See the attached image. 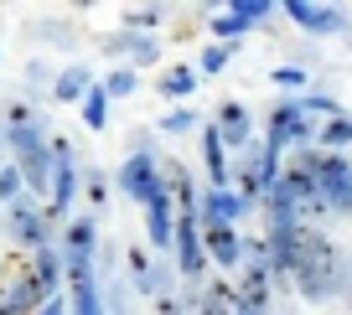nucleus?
I'll use <instances>...</instances> for the list:
<instances>
[{"instance_id":"obj_1","label":"nucleus","mask_w":352,"mask_h":315,"mask_svg":"<svg viewBox=\"0 0 352 315\" xmlns=\"http://www.w3.org/2000/svg\"><path fill=\"white\" fill-rule=\"evenodd\" d=\"M270 253H275V279H290L300 290V300L327 305L347 290V259L337 253V243L316 228H285V233H264Z\"/></svg>"},{"instance_id":"obj_2","label":"nucleus","mask_w":352,"mask_h":315,"mask_svg":"<svg viewBox=\"0 0 352 315\" xmlns=\"http://www.w3.org/2000/svg\"><path fill=\"white\" fill-rule=\"evenodd\" d=\"M6 161L21 171V181H26V196H42L47 202V186H52V140H47V130L42 124H11L6 130Z\"/></svg>"},{"instance_id":"obj_3","label":"nucleus","mask_w":352,"mask_h":315,"mask_svg":"<svg viewBox=\"0 0 352 315\" xmlns=\"http://www.w3.org/2000/svg\"><path fill=\"white\" fill-rule=\"evenodd\" d=\"M94 248H99V222H94V212L67 218L63 222V243H57L67 284H94Z\"/></svg>"},{"instance_id":"obj_4","label":"nucleus","mask_w":352,"mask_h":315,"mask_svg":"<svg viewBox=\"0 0 352 315\" xmlns=\"http://www.w3.org/2000/svg\"><path fill=\"white\" fill-rule=\"evenodd\" d=\"M316 135H321V124L300 114L296 98L270 104V124H264V145H270V150H280V155H285V150H311Z\"/></svg>"},{"instance_id":"obj_5","label":"nucleus","mask_w":352,"mask_h":315,"mask_svg":"<svg viewBox=\"0 0 352 315\" xmlns=\"http://www.w3.org/2000/svg\"><path fill=\"white\" fill-rule=\"evenodd\" d=\"M114 186H120L124 196H130L135 207H151L155 196L166 191V176H161V161H155V150L151 145H130V155H124V165H120V176H114Z\"/></svg>"},{"instance_id":"obj_6","label":"nucleus","mask_w":352,"mask_h":315,"mask_svg":"<svg viewBox=\"0 0 352 315\" xmlns=\"http://www.w3.org/2000/svg\"><path fill=\"white\" fill-rule=\"evenodd\" d=\"M83 196V176H78V165H73V145L57 135L52 140V186H47V222H67V207Z\"/></svg>"},{"instance_id":"obj_7","label":"nucleus","mask_w":352,"mask_h":315,"mask_svg":"<svg viewBox=\"0 0 352 315\" xmlns=\"http://www.w3.org/2000/svg\"><path fill=\"white\" fill-rule=\"evenodd\" d=\"M0 233H6L16 248H26V253H36V248H47V243H52V222H47V212L32 202V196H21V202L6 207Z\"/></svg>"},{"instance_id":"obj_8","label":"nucleus","mask_w":352,"mask_h":315,"mask_svg":"<svg viewBox=\"0 0 352 315\" xmlns=\"http://www.w3.org/2000/svg\"><path fill=\"white\" fill-rule=\"evenodd\" d=\"M316 191H321V202L331 207V218H352V161L347 155H327L321 150Z\"/></svg>"},{"instance_id":"obj_9","label":"nucleus","mask_w":352,"mask_h":315,"mask_svg":"<svg viewBox=\"0 0 352 315\" xmlns=\"http://www.w3.org/2000/svg\"><path fill=\"white\" fill-rule=\"evenodd\" d=\"M280 11H285V21H296L300 32H311V36L352 32V16L342 11V5H321V0H285Z\"/></svg>"},{"instance_id":"obj_10","label":"nucleus","mask_w":352,"mask_h":315,"mask_svg":"<svg viewBox=\"0 0 352 315\" xmlns=\"http://www.w3.org/2000/svg\"><path fill=\"white\" fill-rule=\"evenodd\" d=\"M176 274L197 284L208 274V253H202V222L197 212H176Z\"/></svg>"},{"instance_id":"obj_11","label":"nucleus","mask_w":352,"mask_h":315,"mask_svg":"<svg viewBox=\"0 0 352 315\" xmlns=\"http://www.w3.org/2000/svg\"><path fill=\"white\" fill-rule=\"evenodd\" d=\"M212 130H218V140L228 145V150H249L254 145V114L243 109L239 98H228V104H218V109H212Z\"/></svg>"},{"instance_id":"obj_12","label":"nucleus","mask_w":352,"mask_h":315,"mask_svg":"<svg viewBox=\"0 0 352 315\" xmlns=\"http://www.w3.org/2000/svg\"><path fill=\"white\" fill-rule=\"evenodd\" d=\"M249 212H254V207L243 202L233 186H208L202 202H197V222H228V228H239Z\"/></svg>"},{"instance_id":"obj_13","label":"nucleus","mask_w":352,"mask_h":315,"mask_svg":"<svg viewBox=\"0 0 352 315\" xmlns=\"http://www.w3.org/2000/svg\"><path fill=\"white\" fill-rule=\"evenodd\" d=\"M202 253L218 269H239L243 264V233L228 228V222H202Z\"/></svg>"},{"instance_id":"obj_14","label":"nucleus","mask_w":352,"mask_h":315,"mask_svg":"<svg viewBox=\"0 0 352 315\" xmlns=\"http://www.w3.org/2000/svg\"><path fill=\"white\" fill-rule=\"evenodd\" d=\"M176 274V264H155L145 248H130V279L135 294H151V300H166V279Z\"/></svg>"},{"instance_id":"obj_15","label":"nucleus","mask_w":352,"mask_h":315,"mask_svg":"<svg viewBox=\"0 0 352 315\" xmlns=\"http://www.w3.org/2000/svg\"><path fill=\"white\" fill-rule=\"evenodd\" d=\"M145 233H151V248L155 253H171L176 248V202H171V191H161L151 207H145Z\"/></svg>"},{"instance_id":"obj_16","label":"nucleus","mask_w":352,"mask_h":315,"mask_svg":"<svg viewBox=\"0 0 352 315\" xmlns=\"http://www.w3.org/2000/svg\"><path fill=\"white\" fill-rule=\"evenodd\" d=\"M270 274H243L233 284V315H270Z\"/></svg>"},{"instance_id":"obj_17","label":"nucleus","mask_w":352,"mask_h":315,"mask_svg":"<svg viewBox=\"0 0 352 315\" xmlns=\"http://www.w3.org/2000/svg\"><path fill=\"white\" fill-rule=\"evenodd\" d=\"M88 88H94V67H63L52 78V104H83Z\"/></svg>"},{"instance_id":"obj_18","label":"nucleus","mask_w":352,"mask_h":315,"mask_svg":"<svg viewBox=\"0 0 352 315\" xmlns=\"http://www.w3.org/2000/svg\"><path fill=\"white\" fill-rule=\"evenodd\" d=\"M202 161H208V176H212V186H228V145L218 140L212 119L202 124Z\"/></svg>"},{"instance_id":"obj_19","label":"nucleus","mask_w":352,"mask_h":315,"mask_svg":"<svg viewBox=\"0 0 352 315\" xmlns=\"http://www.w3.org/2000/svg\"><path fill=\"white\" fill-rule=\"evenodd\" d=\"M155 88H161L166 104H182V98H192V88H197V67H166L161 78H155Z\"/></svg>"},{"instance_id":"obj_20","label":"nucleus","mask_w":352,"mask_h":315,"mask_svg":"<svg viewBox=\"0 0 352 315\" xmlns=\"http://www.w3.org/2000/svg\"><path fill=\"white\" fill-rule=\"evenodd\" d=\"M243 32H249V21H243L233 5H223V11H212V16H208V36H212L218 47H233Z\"/></svg>"},{"instance_id":"obj_21","label":"nucleus","mask_w":352,"mask_h":315,"mask_svg":"<svg viewBox=\"0 0 352 315\" xmlns=\"http://www.w3.org/2000/svg\"><path fill=\"white\" fill-rule=\"evenodd\" d=\"M352 145V114L342 109L337 119H327L321 124V135H316V150H327V155H342Z\"/></svg>"},{"instance_id":"obj_22","label":"nucleus","mask_w":352,"mask_h":315,"mask_svg":"<svg viewBox=\"0 0 352 315\" xmlns=\"http://www.w3.org/2000/svg\"><path fill=\"white\" fill-rule=\"evenodd\" d=\"M78 119H83L94 135L109 124V93H104V83H94V88L83 93V104H78Z\"/></svg>"},{"instance_id":"obj_23","label":"nucleus","mask_w":352,"mask_h":315,"mask_svg":"<svg viewBox=\"0 0 352 315\" xmlns=\"http://www.w3.org/2000/svg\"><path fill=\"white\" fill-rule=\"evenodd\" d=\"M197 315H233V284H208L197 294Z\"/></svg>"},{"instance_id":"obj_24","label":"nucleus","mask_w":352,"mask_h":315,"mask_svg":"<svg viewBox=\"0 0 352 315\" xmlns=\"http://www.w3.org/2000/svg\"><path fill=\"white\" fill-rule=\"evenodd\" d=\"M67 315H109V310H104L99 284H73V294H67Z\"/></svg>"},{"instance_id":"obj_25","label":"nucleus","mask_w":352,"mask_h":315,"mask_svg":"<svg viewBox=\"0 0 352 315\" xmlns=\"http://www.w3.org/2000/svg\"><path fill=\"white\" fill-rule=\"evenodd\" d=\"M161 21H166L161 5H130V11H124V32H135V36H151Z\"/></svg>"},{"instance_id":"obj_26","label":"nucleus","mask_w":352,"mask_h":315,"mask_svg":"<svg viewBox=\"0 0 352 315\" xmlns=\"http://www.w3.org/2000/svg\"><path fill=\"white\" fill-rule=\"evenodd\" d=\"M104 93H109V104H114V98H135V93H140V73L120 62L109 78H104Z\"/></svg>"},{"instance_id":"obj_27","label":"nucleus","mask_w":352,"mask_h":315,"mask_svg":"<svg viewBox=\"0 0 352 315\" xmlns=\"http://www.w3.org/2000/svg\"><path fill=\"white\" fill-rule=\"evenodd\" d=\"M228 5H233V11H239L243 21H249V26H264V21H270V16L280 11L275 0H228Z\"/></svg>"},{"instance_id":"obj_28","label":"nucleus","mask_w":352,"mask_h":315,"mask_svg":"<svg viewBox=\"0 0 352 315\" xmlns=\"http://www.w3.org/2000/svg\"><path fill=\"white\" fill-rule=\"evenodd\" d=\"M26 196V181H21V171H16L11 161L0 165V207H11V202H21Z\"/></svg>"},{"instance_id":"obj_29","label":"nucleus","mask_w":352,"mask_h":315,"mask_svg":"<svg viewBox=\"0 0 352 315\" xmlns=\"http://www.w3.org/2000/svg\"><path fill=\"white\" fill-rule=\"evenodd\" d=\"M228 62H233V47H218V42H212V47H208V52H202V57H197V73H208V78H218V73H223V67H228Z\"/></svg>"},{"instance_id":"obj_30","label":"nucleus","mask_w":352,"mask_h":315,"mask_svg":"<svg viewBox=\"0 0 352 315\" xmlns=\"http://www.w3.org/2000/svg\"><path fill=\"white\" fill-rule=\"evenodd\" d=\"M306 78H311L306 67H275V73H270V83H275V88H290V93L300 98V93H306Z\"/></svg>"},{"instance_id":"obj_31","label":"nucleus","mask_w":352,"mask_h":315,"mask_svg":"<svg viewBox=\"0 0 352 315\" xmlns=\"http://www.w3.org/2000/svg\"><path fill=\"white\" fill-rule=\"evenodd\" d=\"M192 124H197V114H192V109H166L161 114V135H187Z\"/></svg>"},{"instance_id":"obj_32","label":"nucleus","mask_w":352,"mask_h":315,"mask_svg":"<svg viewBox=\"0 0 352 315\" xmlns=\"http://www.w3.org/2000/svg\"><path fill=\"white\" fill-rule=\"evenodd\" d=\"M67 21H36L32 26V36H47V42H57V47H73L78 42V32H63Z\"/></svg>"},{"instance_id":"obj_33","label":"nucleus","mask_w":352,"mask_h":315,"mask_svg":"<svg viewBox=\"0 0 352 315\" xmlns=\"http://www.w3.org/2000/svg\"><path fill=\"white\" fill-rule=\"evenodd\" d=\"M83 196H88V207H94V212H99V207L109 202V181H104L99 171H88V176H83Z\"/></svg>"},{"instance_id":"obj_34","label":"nucleus","mask_w":352,"mask_h":315,"mask_svg":"<svg viewBox=\"0 0 352 315\" xmlns=\"http://www.w3.org/2000/svg\"><path fill=\"white\" fill-rule=\"evenodd\" d=\"M11 124H36V119H32L26 104H6V130H11Z\"/></svg>"},{"instance_id":"obj_35","label":"nucleus","mask_w":352,"mask_h":315,"mask_svg":"<svg viewBox=\"0 0 352 315\" xmlns=\"http://www.w3.org/2000/svg\"><path fill=\"white\" fill-rule=\"evenodd\" d=\"M36 315H67V300H63V294H57V300H47V305H42V310H36Z\"/></svg>"},{"instance_id":"obj_36","label":"nucleus","mask_w":352,"mask_h":315,"mask_svg":"<svg viewBox=\"0 0 352 315\" xmlns=\"http://www.w3.org/2000/svg\"><path fill=\"white\" fill-rule=\"evenodd\" d=\"M155 315H187V310H182L176 300H155Z\"/></svg>"},{"instance_id":"obj_37","label":"nucleus","mask_w":352,"mask_h":315,"mask_svg":"<svg viewBox=\"0 0 352 315\" xmlns=\"http://www.w3.org/2000/svg\"><path fill=\"white\" fill-rule=\"evenodd\" d=\"M347 279H352V259H347Z\"/></svg>"},{"instance_id":"obj_38","label":"nucleus","mask_w":352,"mask_h":315,"mask_svg":"<svg viewBox=\"0 0 352 315\" xmlns=\"http://www.w3.org/2000/svg\"><path fill=\"white\" fill-rule=\"evenodd\" d=\"M0 218H6V207H0Z\"/></svg>"}]
</instances>
